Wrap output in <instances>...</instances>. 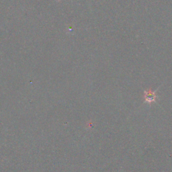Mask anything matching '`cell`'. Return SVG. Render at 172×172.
<instances>
[{"instance_id":"cell-1","label":"cell","mask_w":172,"mask_h":172,"mask_svg":"<svg viewBox=\"0 0 172 172\" xmlns=\"http://www.w3.org/2000/svg\"><path fill=\"white\" fill-rule=\"evenodd\" d=\"M157 90L153 91L151 89H149L148 90L144 91L143 98H144V100H145V103L150 104L151 103L155 102L157 98V96L156 94Z\"/></svg>"}]
</instances>
